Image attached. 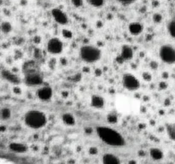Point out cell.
I'll return each instance as SVG.
<instances>
[{
    "label": "cell",
    "mask_w": 175,
    "mask_h": 164,
    "mask_svg": "<svg viewBox=\"0 0 175 164\" xmlns=\"http://www.w3.org/2000/svg\"><path fill=\"white\" fill-rule=\"evenodd\" d=\"M97 135L104 143L112 146H121L125 144V140L122 135L116 130L108 127L97 128Z\"/></svg>",
    "instance_id": "6da1fadb"
},
{
    "label": "cell",
    "mask_w": 175,
    "mask_h": 164,
    "mask_svg": "<svg viewBox=\"0 0 175 164\" xmlns=\"http://www.w3.org/2000/svg\"><path fill=\"white\" fill-rule=\"evenodd\" d=\"M47 118L44 113L39 110H30L25 115V123L32 129H40L45 126Z\"/></svg>",
    "instance_id": "7a4b0ae2"
},
{
    "label": "cell",
    "mask_w": 175,
    "mask_h": 164,
    "mask_svg": "<svg viewBox=\"0 0 175 164\" xmlns=\"http://www.w3.org/2000/svg\"><path fill=\"white\" fill-rule=\"evenodd\" d=\"M80 57L86 63H94L99 60L101 57V51L99 49L92 46V45H85L80 48Z\"/></svg>",
    "instance_id": "3957f363"
},
{
    "label": "cell",
    "mask_w": 175,
    "mask_h": 164,
    "mask_svg": "<svg viewBox=\"0 0 175 164\" xmlns=\"http://www.w3.org/2000/svg\"><path fill=\"white\" fill-rule=\"evenodd\" d=\"M160 57L164 63L168 64L175 63V48L170 44L162 45L160 49Z\"/></svg>",
    "instance_id": "277c9868"
},
{
    "label": "cell",
    "mask_w": 175,
    "mask_h": 164,
    "mask_svg": "<svg viewBox=\"0 0 175 164\" xmlns=\"http://www.w3.org/2000/svg\"><path fill=\"white\" fill-rule=\"evenodd\" d=\"M124 86L129 91H136L139 88V80L136 78L135 76L131 74H126L122 79Z\"/></svg>",
    "instance_id": "5b68a950"
},
{
    "label": "cell",
    "mask_w": 175,
    "mask_h": 164,
    "mask_svg": "<svg viewBox=\"0 0 175 164\" xmlns=\"http://www.w3.org/2000/svg\"><path fill=\"white\" fill-rule=\"evenodd\" d=\"M63 44L57 38H52L47 44V51L51 54H59L63 51Z\"/></svg>",
    "instance_id": "8992f818"
},
{
    "label": "cell",
    "mask_w": 175,
    "mask_h": 164,
    "mask_svg": "<svg viewBox=\"0 0 175 164\" xmlns=\"http://www.w3.org/2000/svg\"><path fill=\"white\" fill-rule=\"evenodd\" d=\"M25 82L28 86H39L43 83V78L39 73L25 75Z\"/></svg>",
    "instance_id": "52a82bcc"
},
{
    "label": "cell",
    "mask_w": 175,
    "mask_h": 164,
    "mask_svg": "<svg viewBox=\"0 0 175 164\" xmlns=\"http://www.w3.org/2000/svg\"><path fill=\"white\" fill-rule=\"evenodd\" d=\"M51 14L53 18L56 20L57 23L62 25H65L68 23V17L66 16V14L59 9H53Z\"/></svg>",
    "instance_id": "ba28073f"
},
{
    "label": "cell",
    "mask_w": 175,
    "mask_h": 164,
    "mask_svg": "<svg viewBox=\"0 0 175 164\" xmlns=\"http://www.w3.org/2000/svg\"><path fill=\"white\" fill-rule=\"evenodd\" d=\"M23 72L25 74V75L32 74H37V73H39V66L33 61L27 62L23 65Z\"/></svg>",
    "instance_id": "9c48e42d"
},
{
    "label": "cell",
    "mask_w": 175,
    "mask_h": 164,
    "mask_svg": "<svg viewBox=\"0 0 175 164\" xmlns=\"http://www.w3.org/2000/svg\"><path fill=\"white\" fill-rule=\"evenodd\" d=\"M52 96V89L48 86H44L39 89L38 91V97L39 98L43 101H47L51 99Z\"/></svg>",
    "instance_id": "30bf717a"
},
{
    "label": "cell",
    "mask_w": 175,
    "mask_h": 164,
    "mask_svg": "<svg viewBox=\"0 0 175 164\" xmlns=\"http://www.w3.org/2000/svg\"><path fill=\"white\" fill-rule=\"evenodd\" d=\"M1 74H2V76H3L4 79L10 81L12 84L17 85L20 83V79L18 78V76L15 74H13L12 72H10V71L6 70V69H4Z\"/></svg>",
    "instance_id": "8fae6325"
},
{
    "label": "cell",
    "mask_w": 175,
    "mask_h": 164,
    "mask_svg": "<svg viewBox=\"0 0 175 164\" xmlns=\"http://www.w3.org/2000/svg\"><path fill=\"white\" fill-rule=\"evenodd\" d=\"M91 104L96 109H101L104 106V99L99 95H93L91 99Z\"/></svg>",
    "instance_id": "7c38bea8"
},
{
    "label": "cell",
    "mask_w": 175,
    "mask_h": 164,
    "mask_svg": "<svg viewBox=\"0 0 175 164\" xmlns=\"http://www.w3.org/2000/svg\"><path fill=\"white\" fill-rule=\"evenodd\" d=\"M133 56V51L132 49L128 46V45H124L121 49V53H120V57L123 60H130L132 58Z\"/></svg>",
    "instance_id": "4fadbf2b"
},
{
    "label": "cell",
    "mask_w": 175,
    "mask_h": 164,
    "mask_svg": "<svg viewBox=\"0 0 175 164\" xmlns=\"http://www.w3.org/2000/svg\"><path fill=\"white\" fill-rule=\"evenodd\" d=\"M103 162L104 164H120L119 158L113 154L107 153L103 157Z\"/></svg>",
    "instance_id": "5bb4252c"
},
{
    "label": "cell",
    "mask_w": 175,
    "mask_h": 164,
    "mask_svg": "<svg viewBox=\"0 0 175 164\" xmlns=\"http://www.w3.org/2000/svg\"><path fill=\"white\" fill-rule=\"evenodd\" d=\"M129 29V32H131V34L133 35H138L142 32L143 31V26L139 23V22H132L131 24L129 25L128 27Z\"/></svg>",
    "instance_id": "9a60e30c"
},
{
    "label": "cell",
    "mask_w": 175,
    "mask_h": 164,
    "mask_svg": "<svg viewBox=\"0 0 175 164\" xmlns=\"http://www.w3.org/2000/svg\"><path fill=\"white\" fill-rule=\"evenodd\" d=\"M10 149L13 151L17 152V153H24L27 151V146L21 143H11L10 144Z\"/></svg>",
    "instance_id": "2e32d148"
},
{
    "label": "cell",
    "mask_w": 175,
    "mask_h": 164,
    "mask_svg": "<svg viewBox=\"0 0 175 164\" xmlns=\"http://www.w3.org/2000/svg\"><path fill=\"white\" fill-rule=\"evenodd\" d=\"M63 121L68 126H74L75 124V119H74V116L71 114H68V113L64 114L63 116Z\"/></svg>",
    "instance_id": "e0dca14e"
},
{
    "label": "cell",
    "mask_w": 175,
    "mask_h": 164,
    "mask_svg": "<svg viewBox=\"0 0 175 164\" xmlns=\"http://www.w3.org/2000/svg\"><path fill=\"white\" fill-rule=\"evenodd\" d=\"M150 153V156H151V157L154 160H161L163 157V153L159 149H151Z\"/></svg>",
    "instance_id": "ac0fdd59"
},
{
    "label": "cell",
    "mask_w": 175,
    "mask_h": 164,
    "mask_svg": "<svg viewBox=\"0 0 175 164\" xmlns=\"http://www.w3.org/2000/svg\"><path fill=\"white\" fill-rule=\"evenodd\" d=\"M167 131L168 136L172 140H175V125L169 124L167 126Z\"/></svg>",
    "instance_id": "d6986e66"
},
{
    "label": "cell",
    "mask_w": 175,
    "mask_h": 164,
    "mask_svg": "<svg viewBox=\"0 0 175 164\" xmlns=\"http://www.w3.org/2000/svg\"><path fill=\"white\" fill-rule=\"evenodd\" d=\"M11 116V111L9 108H3L1 110V117L3 120H8Z\"/></svg>",
    "instance_id": "ffe728a7"
},
{
    "label": "cell",
    "mask_w": 175,
    "mask_h": 164,
    "mask_svg": "<svg viewBox=\"0 0 175 164\" xmlns=\"http://www.w3.org/2000/svg\"><path fill=\"white\" fill-rule=\"evenodd\" d=\"M1 30H2V32H4V33H8V32H10L12 30L11 25H10V23L8 22V21L2 22V24H1Z\"/></svg>",
    "instance_id": "44dd1931"
},
{
    "label": "cell",
    "mask_w": 175,
    "mask_h": 164,
    "mask_svg": "<svg viewBox=\"0 0 175 164\" xmlns=\"http://www.w3.org/2000/svg\"><path fill=\"white\" fill-rule=\"evenodd\" d=\"M167 29H168V32L170 33V35L175 39V21H172L168 23Z\"/></svg>",
    "instance_id": "7402d4cb"
},
{
    "label": "cell",
    "mask_w": 175,
    "mask_h": 164,
    "mask_svg": "<svg viewBox=\"0 0 175 164\" xmlns=\"http://www.w3.org/2000/svg\"><path fill=\"white\" fill-rule=\"evenodd\" d=\"M87 2L94 7H100L104 4V0H87Z\"/></svg>",
    "instance_id": "603a6c76"
},
{
    "label": "cell",
    "mask_w": 175,
    "mask_h": 164,
    "mask_svg": "<svg viewBox=\"0 0 175 164\" xmlns=\"http://www.w3.org/2000/svg\"><path fill=\"white\" fill-rule=\"evenodd\" d=\"M107 119L109 123H116L117 120H118V117H117V116L115 115V114H110V115L108 116Z\"/></svg>",
    "instance_id": "cb8c5ba5"
},
{
    "label": "cell",
    "mask_w": 175,
    "mask_h": 164,
    "mask_svg": "<svg viewBox=\"0 0 175 164\" xmlns=\"http://www.w3.org/2000/svg\"><path fill=\"white\" fill-rule=\"evenodd\" d=\"M62 34H63V36L64 38H66V39H71L72 37H73V33H72L71 31H69L68 29H63V31H62Z\"/></svg>",
    "instance_id": "d4e9b609"
},
{
    "label": "cell",
    "mask_w": 175,
    "mask_h": 164,
    "mask_svg": "<svg viewBox=\"0 0 175 164\" xmlns=\"http://www.w3.org/2000/svg\"><path fill=\"white\" fill-rule=\"evenodd\" d=\"M153 20H154L155 23H160L162 21V16L159 13H155L154 16H153Z\"/></svg>",
    "instance_id": "484cf974"
},
{
    "label": "cell",
    "mask_w": 175,
    "mask_h": 164,
    "mask_svg": "<svg viewBox=\"0 0 175 164\" xmlns=\"http://www.w3.org/2000/svg\"><path fill=\"white\" fill-rule=\"evenodd\" d=\"M143 79L144 80H146V81H150L152 79V75L151 74H150V73L148 72H144L143 73Z\"/></svg>",
    "instance_id": "4316f807"
},
{
    "label": "cell",
    "mask_w": 175,
    "mask_h": 164,
    "mask_svg": "<svg viewBox=\"0 0 175 164\" xmlns=\"http://www.w3.org/2000/svg\"><path fill=\"white\" fill-rule=\"evenodd\" d=\"M72 4H74L75 7H80L82 4H83V2L82 0H71Z\"/></svg>",
    "instance_id": "83f0119b"
},
{
    "label": "cell",
    "mask_w": 175,
    "mask_h": 164,
    "mask_svg": "<svg viewBox=\"0 0 175 164\" xmlns=\"http://www.w3.org/2000/svg\"><path fill=\"white\" fill-rule=\"evenodd\" d=\"M159 87L162 89V90H165V89H167V82H165V81H162V82H160Z\"/></svg>",
    "instance_id": "f1b7e54d"
},
{
    "label": "cell",
    "mask_w": 175,
    "mask_h": 164,
    "mask_svg": "<svg viewBox=\"0 0 175 164\" xmlns=\"http://www.w3.org/2000/svg\"><path fill=\"white\" fill-rule=\"evenodd\" d=\"M89 153L91 155H97V149L96 148V147H92V148H90V150H89Z\"/></svg>",
    "instance_id": "f546056e"
},
{
    "label": "cell",
    "mask_w": 175,
    "mask_h": 164,
    "mask_svg": "<svg viewBox=\"0 0 175 164\" xmlns=\"http://www.w3.org/2000/svg\"><path fill=\"white\" fill-rule=\"evenodd\" d=\"M13 92L16 94H21V90L19 87H14L13 88Z\"/></svg>",
    "instance_id": "4dcf8cb0"
},
{
    "label": "cell",
    "mask_w": 175,
    "mask_h": 164,
    "mask_svg": "<svg viewBox=\"0 0 175 164\" xmlns=\"http://www.w3.org/2000/svg\"><path fill=\"white\" fill-rule=\"evenodd\" d=\"M150 67H151L153 69H155V68L158 67V64H157V63H155V62H151V63H150Z\"/></svg>",
    "instance_id": "1f68e13d"
},
{
    "label": "cell",
    "mask_w": 175,
    "mask_h": 164,
    "mask_svg": "<svg viewBox=\"0 0 175 164\" xmlns=\"http://www.w3.org/2000/svg\"><path fill=\"white\" fill-rule=\"evenodd\" d=\"M120 3H123V4H130V3H132L134 0H118Z\"/></svg>",
    "instance_id": "d6a6232c"
},
{
    "label": "cell",
    "mask_w": 175,
    "mask_h": 164,
    "mask_svg": "<svg viewBox=\"0 0 175 164\" xmlns=\"http://www.w3.org/2000/svg\"><path fill=\"white\" fill-rule=\"evenodd\" d=\"M62 95L63 97H67L68 96V92H62Z\"/></svg>",
    "instance_id": "836d02e7"
},
{
    "label": "cell",
    "mask_w": 175,
    "mask_h": 164,
    "mask_svg": "<svg viewBox=\"0 0 175 164\" xmlns=\"http://www.w3.org/2000/svg\"><path fill=\"white\" fill-rule=\"evenodd\" d=\"M162 78H165V79L168 78V73H167V72L162 73Z\"/></svg>",
    "instance_id": "e575fe53"
},
{
    "label": "cell",
    "mask_w": 175,
    "mask_h": 164,
    "mask_svg": "<svg viewBox=\"0 0 175 164\" xmlns=\"http://www.w3.org/2000/svg\"><path fill=\"white\" fill-rule=\"evenodd\" d=\"M169 104H170V101H169V99H166V101H165V105H166V106H168Z\"/></svg>",
    "instance_id": "d590c367"
},
{
    "label": "cell",
    "mask_w": 175,
    "mask_h": 164,
    "mask_svg": "<svg viewBox=\"0 0 175 164\" xmlns=\"http://www.w3.org/2000/svg\"><path fill=\"white\" fill-rule=\"evenodd\" d=\"M86 132L91 133V132H92V128H86Z\"/></svg>",
    "instance_id": "8d00e7d4"
},
{
    "label": "cell",
    "mask_w": 175,
    "mask_h": 164,
    "mask_svg": "<svg viewBox=\"0 0 175 164\" xmlns=\"http://www.w3.org/2000/svg\"><path fill=\"white\" fill-rule=\"evenodd\" d=\"M96 71H97V75L99 76L100 75V73H101V70H100L99 68H97V70H96ZM95 71V72H96Z\"/></svg>",
    "instance_id": "74e56055"
},
{
    "label": "cell",
    "mask_w": 175,
    "mask_h": 164,
    "mask_svg": "<svg viewBox=\"0 0 175 164\" xmlns=\"http://www.w3.org/2000/svg\"><path fill=\"white\" fill-rule=\"evenodd\" d=\"M129 164H136V162L133 161H131V162H129Z\"/></svg>",
    "instance_id": "f35d334b"
}]
</instances>
